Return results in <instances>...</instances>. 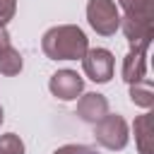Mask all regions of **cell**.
<instances>
[{
	"instance_id": "1",
	"label": "cell",
	"mask_w": 154,
	"mask_h": 154,
	"mask_svg": "<svg viewBox=\"0 0 154 154\" xmlns=\"http://www.w3.org/2000/svg\"><path fill=\"white\" fill-rule=\"evenodd\" d=\"M87 48L89 38L77 24L51 26L41 38V51L51 60H82Z\"/></svg>"
},
{
	"instance_id": "9",
	"label": "cell",
	"mask_w": 154,
	"mask_h": 154,
	"mask_svg": "<svg viewBox=\"0 0 154 154\" xmlns=\"http://www.w3.org/2000/svg\"><path fill=\"white\" fill-rule=\"evenodd\" d=\"M132 130H135V144H137V152L140 154H149L152 149V113H142L135 118L132 123Z\"/></svg>"
},
{
	"instance_id": "13",
	"label": "cell",
	"mask_w": 154,
	"mask_h": 154,
	"mask_svg": "<svg viewBox=\"0 0 154 154\" xmlns=\"http://www.w3.org/2000/svg\"><path fill=\"white\" fill-rule=\"evenodd\" d=\"M24 142L19 135L14 132H5L0 135V154H24Z\"/></svg>"
},
{
	"instance_id": "14",
	"label": "cell",
	"mask_w": 154,
	"mask_h": 154,
	"mask_svg": "<svg viewBox=\"0 0 154 154\" xmlns=\"http://www.w3.org/2000/svg\"><path fill=\"white\" fill-rule=\"evenodd\" d=\"M53 154H99V152L91 149V147H87V144H63Z\"/></svg>"
},
{
	"instance_id": "4",
	"label": "cell",
	"mask_w": 154,
	"mask_h": 154,
	"mask_svg": "<svg viewBox=\"0 0 154 154\" xmlns=\"http://www.w3.org/2000/svg\"><path fill=\"white\" fill-rule=\"evenodd\" d=\"M82 70L91 82L106 84L113 77L116 58H113V53L108 48H87V53L82 55Z\"/></svg>"
},
{
	"instance_id": "6",
	"label": "cell",
	"mask_w": 154,
	"mask_h": 154,
	"mask_svg": "<svg viewBox=\"0 0 154 154\" xmlns=\"http://www.w3.org/2000/svg\"><path fill=\"white\" fill-rule=\"evenodd\" d=\"M48 89L60 101H75L84 91V79L75 70H58L48 79Z\"/></svg>"
},
{
	"instance_id": "17",
	"label": "cell",
	"mask_w": 154,
	"mask_h": 154,
	"mask_svg": "<svg viewBox=\"0 0 154 154\" xmlns=\"http://www.w3.org/2000/svg\"><path fill=\"white\" fill-rule=\"evenodd\" d=\"M2 120H5V111H2V106H0V125H2Z\"/></svg>"
},
{
	"instance_id": "3",
	"label": "cell",
	"mask_w": 154,
	"mask_h": 154,
	"mask_svg": "<svg viewBox=\"0 0 154 154\" xmlns=\"http://www.w3.org/2000/svg\"><path fill=\"white\" fill-rule=\"evenodd\" d=\"M87 22L101 36H113L120 29V10L116 0H89L87 2Z\"/></svg>"
},
{
	"instance_id": "8",
	"label": "cell",
	"mask_w": 154,
	"mask_h": 154,
	"mask_svg": "<svg viewBox=\"0 0 154 154\" xmlns=\"http://www.w3.org/2000/svg\"><path fill=\"white\" fill-rule=\"evenodd\" d=\"M120 75H123V79L128 84L147 77V53H142V51H128V55L123 58Z\"/></svg>"
},
{
	"instance_id": "11",
	"label": "cell",
	"mask_w": 154,
	"mask_h": 154,
	"mask_svg": "<svg viewBox=\"0 0 154 154\" xmlns=\"http://www.w3.org/2000/svg\"><path fill=\"white\" fill-rule=\"evenodd\" d=\"M22 67H24V58H22V53L14 46H10V48H5L0 53V75L14 77V75L22 72Z\"/></svg>"
},
{
	"instance_id": "5",
	"label": "cell",
	"mask_w": 154,
	"mask_h": 154,
	"mask_svg": "<svg viewBox=\"0 0 154 154\" xmlns=\"http://www.w3.org/2000/svg\"><path fill=\"white\" fill-rule=\"evenodd\" d=\"M120 29L130 43V51H149L154 38V17H120Z\"/></svg>"
},
{
	"instance_id": "12",
	"label": "cell",
	"mask_w": 154,
	"mask_h": 154,
	"mask_svg": "<svg viewBox=\"0 0 154 154\" xmlns=\"http://www.w3.org/2000/svg\"><path fill=\"white\" fill-rule=\"evenodd\" d=\"M125 17H154V0H118Z\"/></svg>"
},
{
	"instance_id": "10",
	"label": "cell",
	"mask_w": 154,
	"mask_h": 154,
	"mask_svg": "<svg viewBox=\"0 0 154 154\" xmlns=\"http://www.w3.org/2000/svg\"><path fill=\"white\" fill-rule=\"evenodd\" d=\"M130 101L144 111H149L154 106V84L149 77H142V79L130 84Z\"/></svg>"
},
{
	"instance_id": "15",
	"label": "cell",
	"mask_w": 154,
	"mask_h": 154,
	"mask_svg": "<svg viewBox=\"0 0 154 154\" xmlns=\"http://www.w3.org/2000/svg\"><path fill=\"white\" fill-rule=\"evenodd\" d=\"M17 12V0H0V24H7Z\"/></svg>"
},
{
	"instance_id": "2",
	"label": "cell",
	"mask_w": 154,
	"mask_h": 154,
	"mask_svg": "<svg viewBox=\"0 0 154 154\" xmlns=\"http://www.w3.org/2000/svg\"><path fill=\"white\" fill-rule=\"evenodd\" d=\"M94 137L101 147L111 152H120L128 147V140H130L128 120L120 113H106L101 120L94 123Z\"/></svg>"
},
{
	"instance_id": "7",
	"label": "cell",
	"mask_w": 154,
	"mask_h": 154,
	"mask_svg": "<svg viewBox=\"0 0 154 154\" xmlns=\"http://www.w3.org/2000/svg\"><path fill=\"white\" fill-rule=\"evenodd\" d=\"M108 113V99L99 91H82L79 99H77V116L84 120V123H96L101 120L103 116Z\"/></svg>"
},
{
	"instance_id": "16",
	"label": "cell",
	"mask_w": 154,
	"mask_h": 154,
	"mask_svg": "<svg viewBox=\"0 0 154 154\" xmlns=\"http://www.w3.org/2000/svg\"><path fill=\"white\" fill-rule=\"evenodd\" d=\"M10 46H12V41H10V31H7L5 24H0V53H2L5 48H10Z\"/></svg>"
}]
</instances>
